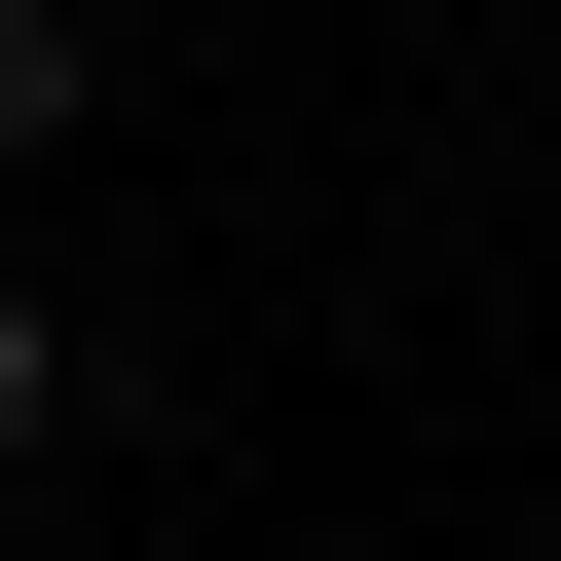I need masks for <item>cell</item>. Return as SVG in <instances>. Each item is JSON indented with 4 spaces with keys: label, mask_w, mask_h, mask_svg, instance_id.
<instances>
[{
    "label": "cell",
    "mask_w": 561,
    "mask_h": 561,
    "mask_svg": "<svg viewBox=\"0 0 561 561\" xmlns=\"http://www.w3.org/2000/svg\"><path fill=\"white\" fill-rule=\"evenodd\" d=\"M38 412H76V337H38V300H0V486H38Z\"/></svg>",
    "instance_id": "2"
},
{
    "label": "cell",
    "mask_w": 561,
    "mask_h": 561,
    "mask_svg": "<svg viewBox=\"0 0 561 561\" xmlns=\"http://www.w3.org/2000/svg\"><path fill=\"white\" fill-rule=\"evenodd\" d=\"M0 150H76V0H0Z\"/></svg>",
    "instance_id": "1"
}]
</instances>
